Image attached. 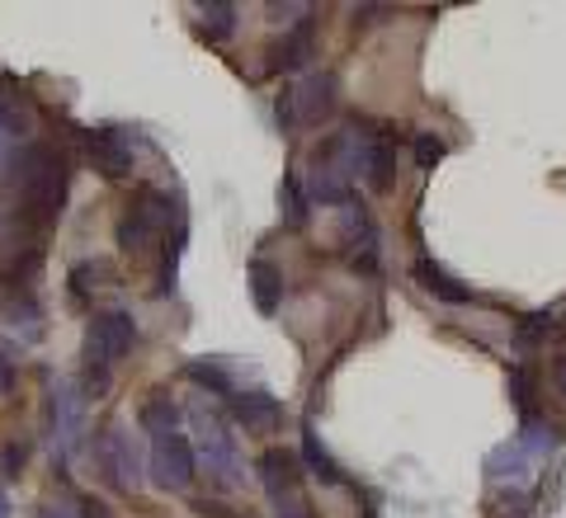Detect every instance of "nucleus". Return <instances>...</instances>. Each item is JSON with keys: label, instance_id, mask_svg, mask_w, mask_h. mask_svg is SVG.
<instances>
[{"label": "nucleus", "instance_id": "30", "mask_svg": "<svg viewBox=\"0 0 566 518\" xmlns=\"http://www.w3.org/2000/svg\"><path fill=\"white\" fill-rule=\"evenodd\" d=\"M81 518H118L109 505H104V499H95V495H85L81 499Z\"/></svg>", "mask_w": 566, "mask_h": 518}, {"label": "nucleus", "instance_id": "27", "mask_svg": "<svg viewBox=\"0 0 566 518\" xmlns=\"http://www.w3.org/2000/svg\"><path fill=\"white\" fill-rule=\"evenodd\" d=\"M510 391H515V405L524 410V415H534V382H528V368L510 372Z\"/></svg>", "mask_w": 566, "mask_h": 518}, {"label": "nucleus", "instance_id": "19", "mask_svg": "<svg viewBox=\"0 0 566 518\" xmlns=\"http://www.w3.org/2000/svg\"><path fill=\"white\" fill-rule=\"evenodd\" d=\"M515 443H520L524 457H547V453L562 448V429L553 420H543V415H524V429H520Z\"/></svg>", "mask_w": 566, "mask_h": 518}, {"label": "nucleus", "instance_id": "11", "mask_svg": "<svg viewBox=\"0 0 566 518\" xmlns=\"http://www.w3.org/2000/svg\"><path fill=\"white\" fill-rule=\"evenodd\" d=\"M392 170H397V147H392V137L368 133V137L359 141V180L374 189V193H387V189H392Z\"/></svg>", "mask_w": 566, "mask_h": 518}, {"label": "nucleus", "instance_id": "10", "mask_svg": "<svg viewBox=\"0 0 566 518\" xmlns=\"http://www.w3.org/2000/svg\"><path fill=\"white\" fill-rule=\"evenodd\" d=\"M289 95H293L297 123L312 128V123L331 118V109H335V76H331V71H307V81L297 85V91H289Z\"/></svg>", "mask_w": 566, "mask_h": 518}, {"label": "nucleus", "instance_id": "26", "mask_svg": "<svg viewBox=\"0 0 566 518\" xmlns=\"http://www.w3.org/2000/svg\"><path fill=\"white\" fill-rule=\"evenodd\" d=\"M444 156H449L444 137H434V133H420V137H416V166H420V170H434Z\"/></svg>", "mask_w": 566, "mask_h": 518}, {"label": "nucleus", "instance_id": "5", "mask_svg": "<svg viewBox=\"0 0 566 518\" xmlns=\"http://www.w3.org/2000/svg\"><path fill=\"white\" fill-rule=\"evenodd\" d=\"M48 438H52V462L66 467L71 453L85 438V405L71 382H52L48 387Z\"/></svg>", "mask_w": 566, "mask_h": 518}, {"label": "nucleus", "instance_id": "3", "mask_svg": "<svg viewBox=\"0 0 566 518\" xmlns=\"http://www.w3.org/2000/svg\"><path fill=\"white\" fill-rule=\"evenodd\" d=\"M133 345H137V320H133V311L114 307V311H99L91 320V330H85V368H91V391H95V397L109 387V368Z\"/></svg>", "mask_w": 566, "mask_h": 518}, {"label": "nucleus", "instance_id": "31", "mask_svg": "<svg viewBox=\"0 0 566 518\" xmlns=\"http://www.w3.org/2000/svg\"><path fill=\"white\" fill-rule=\"evenodd\" d=\"M279 128H283V133L297 128V114H293V95H289V91L279 95Z\"/></svg>", "mask_w": 566, "mask_h": 518}, {"label": "nucleus", "instance_id": "4", "mask_svg": "<svg viewBox=\"0 0 566 518\" xmlns=\"http://www.w3.org/2000/svg\"><path fill=\"white\" fill-rule=\"evenodd\" d=\"M170 218H175L170 193L142 184V189L133 193L128 212L118 218V250H123V255H142V250H151V245L170 231Z\"/></svg>", "mask_w": 566, "mask_h": 518}, {"label": "nucleus", "instance_id": "34", "mask_svg": "<svg viewBox=\"0 0 566 518\" xmlns=\"http://www.w3.org/2000/svg\"><path fill=\"white\" fill-rule=\"evenodd\" d=\"M378 14H387L382 6H364V10H354V24H378Z\"/></svg>", "mask_w": 566, "mask_h": 518}, {"label": "nucleus", "instance_id": "38", "mask_svg": "<svg viewBox=\"0 0 566 518\" xmlns=\"http://www.w3.org/2000/svg\"><path fill=\"white\" fill-rule=\"evenodd\" d=\"M553 335H566V320H562V326H553Z\"/></svg>", "mask_w": 566, "mask_h": 518}, {"label": "nucleus", "instance_id": "13", "mask_svg": "<svg viewBox=\"0 0 566 518\" xmlns=\"http://www.w3.org/2000/svg\"><path fill=\"white\" fill-rule=\"evenodd\" d=\"M232 420L245 429V434H274L283 420V405L270 397V391H237L232 401Z\"/></svg>", "mask_w": 566, "mask_h": 518}, {"label": "nucleus", "instance_id": "32", "mask_svg": "<svg viewBox=\"0 0 566 518\" xmlns=\"http://www.w3.org/2000/svg\"><path fill=\"white\" fill-rule=\"evenodd\" d=\"M10 391H14V363H10V353L0 349V401H6Z\"/></svg>", "mask_w": 566, "mask_h": 518}, {"label": "nucleus", "instance_id": "24", "mask_svg": "<svg viewBox=\"0 0 566 518\" xmlns=\"http://www.w3.org/2000/svg\"><path fill=\"white\" fill-rule=\"evenodd\" d=\"M104 274H109V269H104L99 260H81L76 269H71V293H76V297L85 302V297H91V293L99 288V278H104Z\"/></svg>", "mask_w": 566, "mask_h": 518}, {"label": "nucleus", "instance_id": "1", "mask_svg": "<svg viewBox=\"0 0 566 518\" xmlns=\"http://www.w3.org/2000/svg\"><path fill=\"white\" fill-rule=\"evenodd\" d=\"M14 180H20V203H24V218L33 226H52L62 218L66 208V156L57 147H43V141H33V147L20 151V160H14Z\"/></svg>", "mask_w": 566, "mask_h": 518}, {"label": "nucleus", "instance_id": "8", "mask_svg": "<svg viewBox=\"0 0 566 518\" xmlns=\"http://www.w3.org/2000/svg\"><path fill=\"white\" fill-rule=\"evenodd\" d=\"M255 472H260V486H264V495H270L274 505L303 495V462H297V453H289V448H264L260 462H255Z\"/></svg>", "mask_w": 566, "mask_h": 518}, {"label": "nucleus", "instance_id": "21", "mask_svg": "<svg viewBox=\"0 0 566 518\" xmlns=\"http://www.w3.org/2000/svg\"><path fill=\"white\" fill-rule=\"evenodd\" d=\"M528 457L520 453V443H501V448L486 453V476L491 480H510V486H520V480L528 476Z\"/></svg>", "mask_w": 566, "mask_h": 518}, {"label": "nucleus", "instance_id": "17", "mask_svg": "<svg viewBox=\"0 0 566 518\" xmlns=\"http://www.w3.org/2000/svg\"><path fill=\"white\" fill-rule=\"evenodd\" d=\"M185 378L193 382V387H203L208 391V397H227V401H232L237 397V378H232V368H227L222 359H189L185 363Z\"/></svg>", "mask_w": 566, "mask_h": 518}, {"label": "nucleus", "instance_id": "14", "mask_svg": "<svg viewBox=\"0 0 566 518\" xmlns=\"http://www.w3.org/2000/svg\"><path fill=\"white\" fill-rule=\"evenodd\" d=\"M416 283H420V288L430 293V297L449 302V307H468V302H472V288H463V283H458L449 269H439L430 255H420V260H416Z\"/></svg>", "mask_w": 566, "mask_h": 518}, {"label": "nucleus", "instance_id": "22", "mask_svg": "<svg viewBox=\"0 0 566 518\" xmlns=\"http://www.w3.org/2000/svg\"><path fill=\"white\" fill-rule=\"evenodd\" d=\"M203 33L208 39H232L237 33V6H227V0H208L203 6Z\"/></svg>", "mask_w": 566, "mask_h": 518}, {"label": "nucleus", "instance_id": "28", "mask_svg": "<svg viewBox=\"0 0 566 518\" xmlns=\"http://www.w3.org/2000/svg\"><path fill=\"white\" fill-rule=\"evenodd\" d=\"M543 335H553V311H538V316H528L524 326H520V339H528V345L543 339Z\"/></svg>", "mask_w": 566, "mask_h": 518}, {"label": "nucleus", "instance_id": "2", "mask_svg": "<svg viewBox=\"0 0 566 518\" xmlns=\"http://www.w3.org/2000/svg\"><path fill=\"white\" fill-rule=\"evenodd\" d=\"M189 424H193V462L218 480L222 490H237L245 472H241V453H237V434L227 429V420L218 415V410H208L203 401L189 405Z\"/></svg>", "mask_w": 566, "mask_h": 518}, {"label": "nucleus", "instance_id": "36", "mask_svg": "<svg viewBox=\"0 0 566 518\" xmlns=\"http://www.w3.org/2000/svg\"><path fill=\"white\" fill-rule=\"evenodd\" d=\"M39 518H66V514H62V509H57V505H48V509H43V514H39Z\"/></svg>", "mask_w": 566, "mask_h": 518}, {"label": "nucleus", "instance_id": "18", "mask_svg": "<svg viewBox=\"0 0 566 518\" xmlns=\"http://www.w3.org/2000/svg\"><path fill=\"white\" fill-rule=\"evenodd\" d=\"M279 218L289 231H303L307 218H312V199H307V184H303V175L289 170L283 175V184H279Z\"/></svg>", "mask_w": 566, "mask_h": 518}, {"label": "nucleus", "instance_id": "15", "mask_svg": "<svg viewBox=\"0 0 566 518\" xmlns=\"http://www.w3.org/2000/svg\"><path fill=\"white\" fill-rule=\"evenodd\" d=\"M251 297H255V311L260 316H274L279 307H283V269L274 260H255L251 264Z\"/></svg>", "mask_w": 566, "mask_h": 518}, {"label": "nucleus", "instance_id": "16", "mask_svg": "<svg viewBox=\"0 0 566 518\" xmlns=\"http://www.w3.org/2000/svg\"><path fill=\"white\" fill-rule=\"evenodd\" d=\"M297 462H307V472L322 480V486H345L340 462L326 453V443H322V434H316V424H312V420L303 424V457H297Z\"/></svg>", "mask_w": 566, "mask_h": 518}, {"label": "nucleus", "instance_id": "7", "mask_svg": "<svg viewBox=\"0 0 566 518\" xmlns=\"http://www.w3.org/2000/svg\"><path fill=\"white\" fill-rule=\"evenodd\" d=\"M81 147H85V160H91L104 180H128L133 175V137L123 128H85Z\"/></svg>", "mask_w": 566, "mask_h": 518}, {"label": "nucleus", "instance_id": "25", "mask_svg": "<svg viewBox=\"0 0 566 518\" xmlns=\"http://www.w3.org/2000/svg\"><path fill=\"white\" fill-rule=\"evenodd\" d=\"M180 250H185V222L175 226V241H170V250H166L161 283H156V293H161V297H170V293H175V274H180Z\"/></svg>", "mask_w": 566, "mask_h": 518}, {"label": "nucleus", "instance_id": "20", "mask_svg": "<svg viewBox=\"0 0 566 518\" xmlns=\"http://www.w3.org/2000/svg\"><path fill=\"white\" fill-rule=\"evenodd\" d=\"M137 420H142V429H147L151 438H156V434H170V429H180V405H175L166 391H151Z\"/></svg>", "mask_w": 566, "mask_h": 518}, {"label": "nucleus", "instance_id": "6", "mask_svg": "<svg viewBox=\"0 0 566 518\" xmlns=\"http://www.w3.org/2000/svg\"><path fill=\"white\" fill-rule=\"evenodd\" d=\"M147 472H151V486H156V490H189L193 472H199L189 434H180V429H170V434H156V438H151Z\"/></svg>", "mask_w": 566, "mask_h": 518}, {"label": "nucleus", "instance_id": "9", "mask_svg": "<svg viewBox=\"0 0 566 518\" xmlns=\"http://www.w3.org/2000/svg\"><path fill=\"white\" fill-rule=\"evenodd\" d=\"M95 457L104 462V472H109V480H114L118 490H137V486H142V476H137V457H133V438L123 434L118 424H109V429L99 434Z\"/></svg>", "mask_w": 566, "mask_h": 518}, {"label": "nucleus", "instance_id": "33", "mask_svg": "<svg viewBox=\"0 0 566 518\" xmlns=\"http://www.w3.org/2000/svg\"><path fill=\"white\" fill-rule=\"evenodd\" d=\"M24 123H20V114L10 109V104H0V133H20Z\"/></svg>", "mask_w": 566, "mask_h": 518}, {"label": "nucleus", "instance_id": "23", "mask_svg": "<svg viewBox=\"0 0 566 518\" xmlns=\"http://www.w3.org/2000/svg\"><path fill=\"white\" fill-rule=\"evenodd\" d=\"M24 467H29V443L24 438L0 443V480H20Z\"/></svg>", "mask_w": 566, "mask_h": 518}, {"label": "nucleus", "instance_id": "29", "mask_svg": "<svg viewBox=\"0 0 566 518\" xmlns=\"http://www.w3.org/2000/svg\"><path fill=\"white\" fill-rule=\"evenodd\" d=\"M274 518H312L307 495H297V499H283V505H274Z\"/></svg>", "mask_w": 566, "mask_h": 518}, {"label": "nucleus", "instance_id": "37", "mask_svg": "<svg viewBox=\"0 0 566 518\" xmlns=\"http://www.w3.org/2000/svg\"><path fill=\"white\" fill-rule=\"evenodd\" d=\"M0 518H10V499H6V490H0Z\"/></svg>", "mask_w": 566, "mask_h": 518}, {"label": "nucleus", "instance_id": "35", "mask_svg": "<svg viewBox=\"0 0 566 518\" xmlns=\"http://www.w3.org/2000/svg\"><path fill=\"white\" fill-rule=\"evenodd\" d=\"M553 382H557V391H562V401H566V353L553 363Z\"/></svg>", "mask_w": 566, "mask_h": 518}, {"label": "nucleus", "instance_id": "12", "mask_svg": "<svg viewBox=\"0 0 566 518\" xmlns=\"http://www.w3.org/2000/svg\"><path fill=\"white\" fill-rule=\"evenodd\" d=\"M312 57H316V20L307 10L303 20L283 33V43L270 47V71H303Z\"/></svg>", "mask_w": 566, "mask_h": 518}]
</instances>
